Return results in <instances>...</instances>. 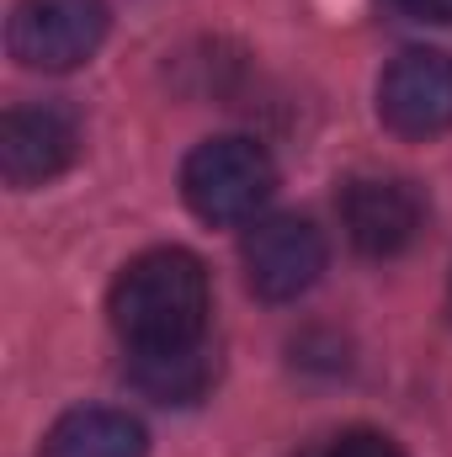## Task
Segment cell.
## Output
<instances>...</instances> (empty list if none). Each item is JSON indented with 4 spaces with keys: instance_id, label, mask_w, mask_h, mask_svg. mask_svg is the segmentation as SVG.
Returning <instances> with one entry per match:
<instances>
[{
    "instance_id": "52a82bcc",
    "label": "cell",
    "mask_w": 452,
    "mask_h": 457,
    "mask_svg": "<svg viewBox=\"0 0 452 457\" xmlns=\"http://www.w3.org/2000/svg\"><path fill=\"white\" fill-rule=\"evenodd\" d=\"M80 154V128L75 117L54 102L11 107L0 117V176L16 192H32L54 176H64Z\"/></svg>"
},
{
    "instance_id": "8992f818",
    "label": "cell",
    "mask_w": 452,
    "mask_h": 457,
    "mask_svg": "<svg viewBox=\"0 0 452 457\" xmlns=\"http://www.w3.org/2000/svg\"><path fill=\"white\" fill-rule=\"evenodd\" d=\"M378 117L399 138H437L452 128V59L437 48H405L378 75Z\"/></svg>"
},
{
    "instance_id": "30bf717a",
    "label": "cell",
    "mask_w": 452,
    "mask_h": 457,
    "mask_svg": "<svg viewBox=\"0 0 452 457\" xmlns=\"http://www.w3.org/2000/svg\"><path fill=\"white\" fill-rule=\"evenodd\" d=\"M309 457H405V447H399L394 436H383V431L356 426V431H340V436H331L325 447H314Z\"/></svg>"
},
{
    "instance_id": "277c9868",
    "label": "cell",
    "mask_w": 452,
    "mask_h": 457,
    "mask_svg": "<svg viewBox=\"0 0 452 457\" xmlns=\"http://www.w3.org/2000/svg\"><path fill=\"white\" fill-rule=\"evenodd\" d=\"M239 261H245V282L255 298L293 303L325 271V234L298 213H277V219L250 224L245 245H239Z\"/></svg>"
},
{
    "instance_id": "7c38bea8",
    "label": "cell",
    "mask_w": 452,
    "mask_h": 457,
    "mask_svg": "<svg viewBox=\"0 0 452 457\" xmlns=\"http://www.w3.org/2000/svg\"><path fill=\"white\" fill-rule=\"evenodd\" d=\"M448 303H452V293H448Z\"/></svg>"
},
{
    "instance_id": "9c48e42d",
    "label": "cell",
    "mask_w": 452,
    "mask_h": 457,
    "mask_svg": "<svg viewBox=\"0 0 452 457\" xmlns=\"http://www.w3.org/2000/svg\"><path fill=\"white\" fill-rule=\"evenodd\" d=\"M43 457H149V431L107 404H86L54 420V431L43 436Z\"/></svg>"
},
{
    "instance_id": "3957f363",
    "label": "cell",
    "mask_w": 452,
    "mask_h": 457,
    "mask_svg": "<svg viewBox=\"0 0 452 457\" xmlns=\"http://www.w3.org/2000/svg\"><path fill=\"white\" fill-rule=\"evenodd\" d=\"M107 27H113L107 0H16L5 43L16 64L64 75V70H80L107 43Z\"/></svg>"
},
{
    "instance_id": "6da1fadb",
    "label": "cell",
    "mask_w": 452,
    "mask_h": 457,
    "mask_svg": "<svg viewBox=\"0 0 452 457\" xmlns=\"http://www.w3.org/2000/svg\"><path fill=\"white\" fill-rule=\"evenodd\" d=\"M208 309H213V287H208V266L181 250V245H160L133 255L117 271L113 293H107V314L113 330L133 345H187L203 341L208 330Z\"/></svg>"
},
{
    "instance_id": "7a4b0ae2",
    "label": "cell",
    "mask_w": 452,
    "mask_h": 457,
    "mask_svg": "<svg viewBox=\"0 0 452 457\" xmlns=\"http://www.w3.org/2000/svg\"><path fill=\"white\" fill-rule=\"evenodd\" d=\"M277 192V165L255 138H208L181 165V197L203 224H250Z\"/></svg>"
},
{
    "instance_id": "8fae6325",
    "label": "cell",
    "mask_w": 452,
    "mask_h": 457,
    "mask_svg": "<svg viewBox=\"0 0 452 457\" xmlns=\"http://www.w3.org/2000/svg\"><path fill=\"white\" fill-rule=\"evenodd\" d=\"M405 16H415V21H452V0H394Z\"/></svg>"
},
{
    "instance_id": "ba28073f",
    "label": "cell",
    "mask_w": 452,
    "mask_h": 457,
    "mask_svg": "<svg viewBox=\"0 0 452 457\" xmlns=\"http://www.w3.org/2000/svg\"><path fill=\"white\" fill-rule=\"evenodd\" d=\"M219 378V361L208 341L187 345H133L128 351V383L149 394L155 404H197Z\"/></svg>"
},
{
    "instance_id": "5b68a950",
    "label": "cell",
    "mask_w": 452,
    "mask_h": 457,
    "mask_svg": "<svg viewBox=\"0 0 452 457\" xmlns=\"http://www.w3.org/2000/svg\"><path fill=\"white\" fill-rule=\"evenodd\" d=\"M340 228H346L351 250H362L367 261H389L421 239L426 203L399 176H356L340 192Z\"/></svg>"
}]
</instances>
